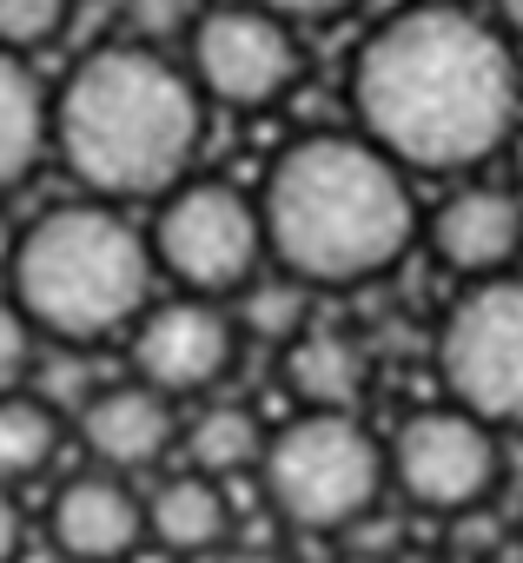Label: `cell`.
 <instances>
[{"label":"cell","mask_w":523,"mask_h":563,"mask_svg":"<svg viewBox=\"0 0 523 563\" xmlns=\"http://www.w3.org/2000/svg\"><path fill=\"white\" fill-rule=\"evenodd\" d=\"M358 140H371L398 173H470L510 146L523 120L516 47L450 0L378 21L352 60Z\"/></svg>","instance_id":"6da1fadb"},{"label":"cell","mask_w":523,"mask_h":563,"mask_svg":"<svg viewBox=\"0 0 523 563\" xmlns=\"http://www.w3.org/2000/svg\"><path fill=\"white\" fill-rule=\"evenodd\" d=\"M258 225H266V258L305 292L385 278L424 232L411 179L358 133L292 140L266 173Z\"/></svg>","instance_id":"7a4b0ae2"},{"label":"cell","mask_w":523,"mask_h":563,"mask_svg":"<svg viewBox=\"0 0 523 563\" xmlns=\"http://www.w3.org/2000/svg\"><path fill=\"white\" fill-rule=\"evenodd\" d=\"M199 133L205 100L192 74L140 41L93 47L54 100V146L100 206L166 199L173 186H186Z\"/></svg>","instance_id":"3957f363"},{"label":"cell","mask_w":523,"mask_h":563,"mask_svg":"<svg viewBox=\"0 0 523 563\" xmlns=\"http://www.w3.org/2000/svg\"><path fill=\"white\" fill-rule=\"evenodd\" d=\"M153 245L133 219L100 199H74L14 232V306L34 332L60 345H100L146 319L153 306Z\"/></svg>","instance_id":"277c9868"},{"label":"cell","mask_w":523,"mask_h":563,"mask_svg":"<svg viewBox=\"0 0 523 563\" xmlns=\"http://www.w3.org/2000/svg\"><path fill=\"white\" fill-rule=\"evenodd\" d=\"M266 504L299 530H358L385 497V444L358 411H299L279 424L258 457Z\"/></svg>","instance_id":"5b68a950"},{"label":"cell","mask_w":523,"mask_h":563,"mask_svg":"<svg viewBox=\"0 0 523 563\" xmlns=\"http://www.w3.org/2000/svg\"><path fill=\"white\" fill-rule=\"evenodd\" d=\"M444 405L490 431H523V272L464 286L437 325Z\"/></svg>","instance_id":"8992f818"},{"label":"cell","mask_w":523,"mask_h":563,"mask_svg":"<svg viewBox=\"0 0 523 563\" xmlns=\"http://www.w3.org/2000/svg\"><path fill=\"white\" fill-rule=\"evenodd\" d=\"M153 265L179 278L186 299H225L245 292L266 265V225L258 199H245L225 179H186L159 199V219L146 232Z\"/></svg>","instance_id":"52a82bcc"},{"label":"cell","mask_w":523,"mask_h":563,"mask_svg":"<svg viewBox=\"0 0 523 563\" xmlns=\"http://www.w3.org/2000/svg\"><path fill=\"white\" fill-rule=\"evenodd\" d=\"M385 477L398 484L404 504L431 510V517H470L497 477H503V444L490 424H477L457 405H424L411 411L391 444H385Z\"/></svg>","instance_id":"ba28073f"},{"label":"cell","mask_w":523,"mask_h":563,"mask_svg":"<svg viewBox=\"0 0 523 563\" xmlns=\"http://www.w3.org/2000/svg\"><path fill=\"white\" fill-rule=\"evenodd\" d=\"M299 41H292V21L252 8H212L192 21V87L199 100H219V107H272L292 80H299Z\"/></svg>","instance_id":"9c48e42d"},{"label":"cell","mask_w":523,"mask_h":563,"mask_svg":"<svg viewBox=\"0 0 523 563\" xmlns=\"http://www.w3.org/2000/svg\"><path fill=\"white\" fill-rule=\"evenodd\" d=\"M238 358V325L219 299H166L133 325V372L159 398L212 391Z\"/></svg>","instance_id":"30bf717a"},{"label":"cell","mask_w":523,"mask_h":563,"mask_svg":"<svg viewBox=\"0 0 523 563\" xmlns=\"http://www.w3.org/2000/svg\"><path fill=\"white\" fill-rule=\"evenodd\" d=\"M424 245L444 272L470 278V286L503 278L516 272V252H523V199L510 186H457L431 206Z\"/></svg>","instance_id":"8fae6325"},{"label":"cell","mask_w":523,"mask_h":563,"mask_svg":"<svg viewBox=\"0 0 523 563\" xmlns=\"http://www.w3.org/2000/svg\"><path fill=\"white\" fill-rule=\"evenodd\" d=\"M47 530L54 550H67L74 563H126L146 543V497H133L113 471H87L60 484Z\"/></svg>","instance_id":"7c38bea8"},{"label":"cell","mask_w":523,"mask_h":563,"mask_svg":"<svg viewBox=\"0 0 523 563\" xmlns=\"http://www.w3.org/2000/svg\"><path fill=\"white\" fill-rule=\"evenodd\" d=\"M80 444L100 471H146L173 451V398L133 385H100L80 398Z\"/></svg>","instance_id":"4fadbf2b"},{"label":"cell","mask_w":523,"mask_h":563,"mask_svg":"<svg viewBox=\"0 0 523 563\" xmlns=\"http://www.w3.org/2000/svg\"><path fill=\"white\" fill-rule=\"evenodd\" d=\"M286 391L305 411H358L365 398V352L332 332V325H305L286 345Z\"/></svg>","instance_id":"5bb4252c"},{"label":"cell","mask_w":523,"mask_h":563,"mask_svg":"<svg viewBox=\"0 0 523 563\" xmlns=\"http://www.w3.org/2000/svg\"><path fill=\"white\" fill-rule=\"evenodd\" d=\"M54 146V100L21 54H0V192H14Z\"/></svg>","instance_id":"9a60e30c"},{"label":"cell","mask_w":523,"mask_h":563,"mask_svg":"<svg viewBox=\"0 0 523 563\" xmlns=\"http://www.w3.org/2000/svg\"><path fill=\"white\" fill-rule=\"evenodd\" d=\"M232 530V510H225V484L186 471V477H166L153 497H146V537H159L166 550L179 556H199L212 543H225Z\"/></svg>","instance_id":"2e32d148"},{"label":"cell","mask_w":523,"mask_h":563,"mask_svg":"<svg viewBox=\"0 0 523 563\" xmlns=\"http://www.w3.org/2000/svg\"><path fill=\"white\" fill-rule=\"evenodd\" d=\"M186 457L212 484H225L238 471H258V457H266V424H258V411H245V405H205L186 424Z\"/></svg>","instance_id":"e0dca14e"},{"label":"cell","mask_w":523,"mask_h":563,"mask_svg":"<svg viewBox=\"0 0 523 563\" xmlns=\"http://www.w3.org/2000/svg\"><path fill=\"white\" fill-rule=\"evenodd\" d=\"M54 451H60V418L47 398H34V391L0 398V484L47 471Z\"/></svg>","instance_id":"ac0fdd59"},{"label":"cell","mask_w":523,"mask_h":563,"mask_svg":"<svg viewBox=\"0 0 523 563\" xmlns=\"http://www.w3.org/2000/svg\"><path fill=\"white\" fill-rule=\"evenodd\" d=\"M232 325L245 339H266V345H292L305 325H312V292L299 286V278L272 272V278H252V286L238 292V312Z\"/></svg>","instance_id":"d6986e66"},{"label":"cell","mask_w":523,"mask_h":563,"mask_svg":"<svg viewBox=\"0 0 523 563\" xmlns=\"http://www.w3.org/2000/svg\"><path fill=\"white\" fill-rule=\"evenodd\" d=\"M74 0H0V54H34L60 41Z\"/></svg>","instance_id":"ffe728a7"},{"label":"cell","mask_w":523,"mask_h":563,"mask_svg":"<svg viewBox=\"0 0 523 563\" xmlns=\"http://www.w3.org/2000/svg\"><path fill=\"white\" fill-rule=\"evenodd\" d=\"M34 365V325L21 319L14 299H0V398H14Z\"/></svg>","instance_id":"44dd1931"},{"label":"cell","mask_w":523,"mask_h":563,"mask_svg":"<svg viewBox=\"0 0 523 563\" xmlns=\"http://www.w3.org/2000/svg\"><path fill=\"white\" fill-rule=\"evenodd\" d=\"M186 21H192V0H126V27H133V41H140V47L173 41Z\"/></svg>","instance_id":"7402d4cb"},{"label":"cell","mask_w":523,"mask_h":563,"mask_svg":"<svg viewBox=\"0 0 523 563\" xmlns=\"http://www.w3.org/2000/svg\"><path fill=\"white\" fill-rule=\"evenodd\" d=\"M252 8H266L279 21H332V14H352L358 0H252Z\"/></svg>","instance_id":"603a6c76"},{"label":"cell","mask_w":523,"mask_h":563,"mask_svg":"<svg viewBox=\"0 0 523 563\" xmlns=\"http://www.w3.org/2000/svg\"><path fill=\"white\" fill-rule=\"evenodd\" d=\"M14 556H21V504L0 484V563H14Z\"/></svg>","instance_id":"cb8c5ba5"},{"label":"cell","mask_w":523,"mask_h":563,"mask_svg":"<svg viewBox=\"0 0 523 563\" xmlns=\"http://www.w3.org/2000/svg\"><path fill=\"white\" fill-rule=\"evenodd\" d=\"M490 27H497L510 47H523V0H490Z\"/></svg>","instance_id":"d4e9b609"},{"label":"cell","mask_w":523,"mask_h":563,"mask_svg":"<svg viewBox=\"0 0 523 563\" xmlns=\"http://www.w3.org/2000/svg\"><path fill=\"white\" fill-rule=\"evenodd\" d=\"M503 153H510V173H516V199H523V120H516V133H510V146H503Z\"/></svg>","instance_id":"484cf974"},{"label":"cell","mask_w":523,"mask_h":563,"mask_svg":"<svg viewBox=\"0 0 523 563\" xmlns=\"http://www.w3.org/2000/svg\"><path fill=\"white\" fill-rule=\"evenodd\" d=\"M338 563H398V556H385V550H345Z\"/></svg>","instance_id":"4316f807"},{"label":"cell","mask_w":523,"mask_h":563,"mask_svg":"<svg viewBox=\"0 0 523 563\" xmlns=\"http://www.w3.org/2000/svg\"><path fill=\"white\" fill-rule=\"evenodd\" d=\"M14 258V225H8V212H0V265Z\"/></svg>","instance_id":"83f0119b"},{"label":"cell","mask_w":523,"mask_h":563,"mask_svg":"<svg viewBox=\"0 0 523 563\" xmlns=\"http://www.w3.org/2000/svg\"><path fill=\"white\" fill-rule=\"evenodd\" d=\"M450 563H483V556H450Z\"/></svg>","instance_id":"f1b7e54d"},{"label":"cell","mask_w":523,"mask_h":563,"mask_svg":"<svg viewBox=\"0 0 523 563\" xmlns=\"http://www.w3.org/2000/svg\"><path fill=\"white\" fill-rule=\"evenodd\" d=\"M450 8H470V0H450Z\"/></svg>","instance_id":"f546056e"}]
</instances>
